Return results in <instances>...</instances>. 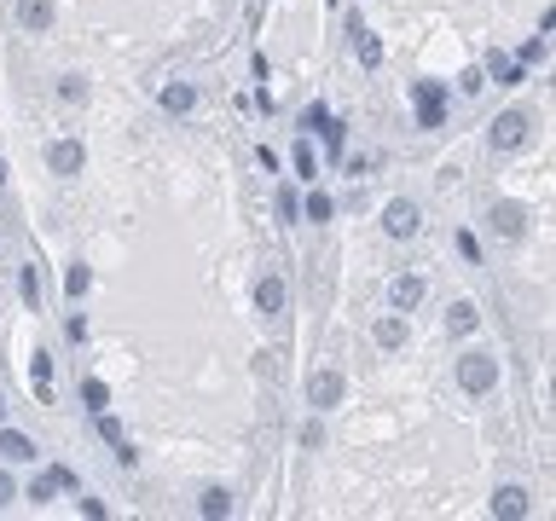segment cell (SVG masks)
Masks as SVG:
<instances>
[{
    "label": "cell",
    "instance_id": "6da1fadb",
    "mask_svg": "<svg viewBox=\"0 0 556 521\" xmlns=\"http://www.w3.org/2000/svg\"><path fill=\"white\" fill-rule=\"evenodd\" d=\"M492 382H499V359L492 354H464L458 359V389L464 394H492Z\"/></svg>",
    "mask_w": 556,
    "mask_h": 521
},
{
    "label": "cell",
    "instance_id": "7a4b0ae2",
    "mask_svg": "<svg viewBox=\"0 0 556 521\" xmlns=\"http://www.w3.org/2000/svg\"><path fill=\"white\" fill-rule=\"evenodd\" d=\"M417 226H423V215H417V203L412 197H394L389 209H382V232H389V238H417Z\"/></svg>",
    "mask_w": 556,
    "mask_h": 521
},
{
    "label": "cell",
    "instance_id": "3957f363",
    "mask_svg": "<svg viewBox=\"0 0 556 521\" xmlns=\"http://www.w3.org/2000/svg\"><path fill=\"white\" fill-rule=\"evenodd\" d=\"M492 151H516V145L527 140V110H504V116H492Z\"/></svg>",
    "mask_w": 556,
    "mask_h": 521
},
{
    "label": "cell",
    "instance_id": "277c9868",
    "mask_svg": "<svg viewBox=\"0 0 556 521\" xmlns=\"http://www.w3.org/2000/svg\"><path fill=\"white\" fill-rule=\"evenodd\" d=\"M412 105H417V122H423V128H441V122H447V93H441V81H417Z\"/></svg>",
    "mask_w": 556,
    "mask_h": 521
},
{
    "label": "cell",
    "instance_id": "5b68a950",
    "mask_svg": "<svg viewBox=\"0 0 556 521\" xmlns=\"http://www.w3.org/2000/svg\"><path fill=\"white\" fill-rule=\"evenodd\" d=\"M337 400H342V371H313V377H307V406H313V412H330Z\"/></svg>",
    "mask_w": 556,
    "mask_h": 521
},
{
    "label": "cell",
    "instance_id": "8992f818",
    "mask_svg": "<svg viewBox=\"0 0 556 521\" xmlns=\"http://www.w3.org/2000/svg\"><path fill=\"white\" fill-rule=\"evenodd\" d=\"M81 163H88V151H81L76 140H53V145H47V168L64 174V180H70V174H81Z\"/></svg>",
    "mask_w": 556,
    "mask_h": 521
},
{
    "label": "cell",
    "instance_id": "52a82bcc",
    "mask_svg": "<svg viewBox=\"0 0 556 521\" xmlns=\"http://www.w3.org/2000/svg\"><path fill=\"white\" fill-rule=\"evenodd\" d=\"M487 226L499 232V238H522V232H527V209L522 203H492Z\"/></svg>",
    "mask_w": 556,
    "mask_h": 521
},
{
    "label": "cell",
    "instance_id": "ba28073f",
    "mask_svg": "<svg viewBox=\"0 0 556 521\" xmlns=\"http://www.w3.org/2000/svg\"><path fill=\"white\" fill-rule=\"evenodd\" d=\"M30 457H35V440H30V434H18V429L0 423V464H30Z\"/></svg>",
    "mask_w": 556,
    "mask_h": 521
},
{
    "label": "cell",
    "instance_id": "9c48e42d",
    "mask_svg": "<svg viewBox=\"0 0 556 521\" xmlns=\"http://www.w3.org/2000/svg\"><path fill=\"white\" fill-rule=\"evenodd\" d=\"M389 302L400 307V313H406V307H417V302H423V278H417V272H400V278H389Z\"/></svg>",
    "mask_w": 556,
    "mask_h": 521
},
{
    "label": "cell",
    "instance_id": "30bf717a",
    "mask_svg": "<svg viewBox=\"0 0 556 521\" xmlns=\"http://www.w3.org/2000/svg\"><path fill=\"white\" fill-rule=\"evenodd\" d=\"M492 516H499V521H522L527 516V492L522 487H499V492H492Z\"/></svg>",
    "mask_w": 556,
    "mask_h": 521
},
{
    "label": "cell",
    "instance_id": "8fae6325",
    "mask_svg": "<svg viewBox=\"0 0 556 521\" xmlns=\"http://www.w3.org/2000/svg\"><path fill=\"white\" fill-rule=\"evenodd\" d=\"M18 23L23 30H53V0H18Z\"/></svg>",
    "mask_w": 556,
    "mask_h": 521
},
{
    "label": "cell",
    "instance_id": "7c38bea8",
    "mask_svg": "<svg viewBox=\"0 0 556 521\" xmlns=\"http://www.w3.org/2000/svg\"><path fill=\"white\" fill-rule=\"evenodd\" d=\"M255 307H261L267 319H273V313H284V278H278V272H273V278H261V284H255Z\"/></svg>",
    "mask_w": 556,
    "mask_h": 521
},
{
    "label": "cell",
    "instance_id": "4fadbf2b",
    "mask_svg": "<svg viewBox=\"0 0 556 521\" xmlns=\"http://www.w3.org/2000/svg\"><path fill=\"white\" fill-rule=\"evenodd\" d=\"M192 105H197L192 81H168V87H163V110H168V116H185Z\"/></svg>",
    "mask_w": 556,
    "mask_h": 521
},
{
    "label": "cell",
    "instance_id": "5bb4252c",
    "mask_svg": "<svg viewBox=\"0 0 556 521\" xmlns=\"http://www.w3.org/2000/svg\"><path fill=\"white\" fill-rule=\"evenodd\" d=\"M475 325H481L475 302H452V307H447V330H452V337H469Z\"/></svg>",
    "mask_w": 556,
    "mask_h": 521
},
{
    "label": "cell",
    "instance_id": "9a60e30c",
    "mask_svg": "<svg viewBox=\"0 0 556 521\" xmlns=\"http://www.w3.org/2000/svg\"><path fill=\"white\" fill-rule=\"evenodd\" d=\"M197 510H203L209 521H227V516H232V492H227V487H209L203 499H197Z\"/></svg>",
    "mask_w": 556,
    "mask_h": 521
},
{
    "label": "cell",
    "instance_id": "2e32d148",
    "mask_svg": "<svg viewBox=\"0 0 556 521\" xmlns=\"http://www.w3.org/2000/svg\"><path fill=\"white\" fill-rule=\"evenodd\" d=\"M371 337H377V347H400V342H406V319H400V313L377 319V325H371Z\"/></svg>",
    "mask_w": 556,
    "mask_h": 521
},
{
    "label": "cell",
    "instance_id": "e0dca14e",
    "mask_svg": "<svg viewBox=\"0 0 556 521\" xmlns=\"http://www.w3.org/2000/svg\"><path fill=\"white\" fill-rule=\"evenodd\" d=\"M487 70H492V81H504V87H516V81H522V64H510L504 53H492V58H487Z\"/></svg>",
    "mask_w": 556,
    "mask_h": 521
},
{
    "label": "cell",
    "instance_id": "ac0fdd59",
    "mask_svg": "<svg viewBox=\"0 0 556 521\" xmlns=\"http://www.w3.org/2000/svg\"><path fill=\"white\" fill-rule=\"evenodd\" d=\"M302 215H307V220H330V215H337V203H330V192H307Z\"/></svg>",
    "mask_w": 556,
    "mask_h": 521
},
{
    "label": "cell",
    "instance_id": "d6986e66",
    "mask_svg": "<svg viewBox=\"0 0 556 521\" xmlns=\"http://www.w3.org/2000/svg\"><path fill=\"white\" fill-rule=\"evenodd\" d=\"M35 394L53 400V354H35Z\"/></svg>",
    "mask_w": 556,
    "mask_h": 521
},
{
    "label": "cell",
    "instance_id": "ffe728a7",
    "mask_svg": "<svg viewBox=\"0 0 556 521\" xmlns=\"http://www.w3.org/2000/svg\"><path fill=\"white\" fill-rule=\"evenodd\" d=\"M64 290H70V295H88V290H93V272L81 267V260H70V272H64Z\"/></svg>",
    "mask_w": 556,
    "mask_h": 521
},
{
    "label": "cell",
    "instance_id": "44dd1931",
    "mask_svg": "<svg viewBox=\"0 0 556 521\" xmlns=\"http://www.w3.org/2000/svg\"><path fill=\"white\" fill-rule=\"evenodd\" d=\"M319 140H325V157L337 163V157H342V122H330V116H325V128H319Z\"/></svg>",
    "mask_w": 556,
    "mask_h": 521
},
{
    "label": "cell",
    "instance_id": "7402d4cb",
    "mask_svg": "<svg viewBox=\"0 0 556 521\" xmlns=\"http://www.w3.org/2000/svg\"><path fill=\"white\" fill-rule=\"evenodd\" d=\"M81 400H88L93 412H105V406H110V389H105L98 377H88V382H81Z\"/></svg>",
    "mask_w": 556,
    "mask_h": 521
},
{
    "label": "cell",
    "instance_id": "603a6c76",
    "mask_svg": "<svg viewBox=\"0 0 556 521\" xmlns=\"http://www.w3.org/2000/svg\"><path fill=\"white\" fill-rule=\"evenodd\" d=\"M354 35H360V64H371V70H377V64H382V47H377V35H365V30H354Z\"/></svg>",
    "mask_w": 556,
    "mask_h": 521
},
{
    "label": "cell",
    "instance_id": "cb8c5ba5",
    "mask_svg": "<svg viewBox=\"0 0 556 521\" xmlns=\"http://www.w3.org/2000/svg\"><path fill=\"white\" fill-rule=\"evenodd\" d=\"M53 492H58V481H53V469H47V475L30 487V499H35V504H53Z\"/></svg>",
    "mask_w": 556,
    "mask_h": 521
},
{
    "label": "cell",
    "instance_id": "d4e9b609",
    "mask_svg": "<svg viewBox=\"0 0 556 521\" xmlns=\"http://www.w3.org/2000/svg\"><path fill=\"white\" fill-rule=\"evenodd\" d=\"M458 255L469 260V267H475V260H481V238H475V232H458Z\"/></svg>",
    "mask_w": 556,
    "mask_h": 521
},
{
    "label": "cell",
    "instance_id": "484cf974",
    "mask_svg": "<svg viewBox=\"0 0 556 521\" xmlns=\"http://www.w3.org/2000/svg\"><path fill=\"white\" fill-rule=\"evenodd\" d=\"M313 145H295V174H302V180H313Z\"/></svg>",
    "mask_w": 556,
    "mask_h": 521
},
{
    "label": "cell",
    "instance_id": "4316f807",
    "mask_svg": "<svg viewBox=\"0 0 556 521\" xmlns=\"http://www.w3.org/2000/svg\"><path fill=\"white\" fill-rule=\"evenodd\" d=\"M93 423H98V434H105V440H110V446H116V440H122V429H116V417H110V412H93Z\"/></svg>",
    "mask_w": 556,
    "mask_h": 521
},
{
    "label": "cell",
    "instance_id": "83f0119b",
    "mask_svg": "<svg viewBox=\"0 0 556 521\" xmlns=\"http://www.w3.org/2000/svg\"><path fill=\"white\" fill-rule=\"evenodd\" d=\"M58 93H64L70 105H76V98H88V81H81V76H64V87H58Z\"/></svg>",
    "mask_w": 556,
    "mask_h": 521
},
{
    "label": "cell",
    "instance_id": "f1b7e54d",
    "mask_svg": "<svg viewBox=\"0 0 556 521\" xmlns=\"http://www.w3.org/2000/svg\"><path fill=\"white\" fill-rule=\"evenodd\" d=\"M12 499H18V481H12V475H6V469H0V510H6V504H12Z\"/></svg>",
    "mask_w": 556,
    "mask_h": 521
},
{
    "label": "cell",
    "instance_id": "f546056e",
    "mask_svg": "<svg viewBox=\"0 0 556 521\" xmlns=\"http://www.w3.org/2000/svg\"><path fill=\"white\" fill-rule=\"evenodd\" d=\"M278 215H284V220H295V215H302V203H295L290 192H278Z\"/></svg>",
    "mask_w": 556,
    "mask_h": 521
}]
</instances>
